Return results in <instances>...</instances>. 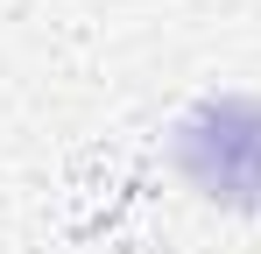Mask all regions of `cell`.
Returning <instances> with one entry per match:
<instances>
[{
	"label": "cell",
	"mask_w": 261,
	"mask_h": 254,
	"mask_svg": "<svg viewBox=\"0 0 261 254\" xmlns=\"http://www.w3.org/2000/svg\"><path fill=\"white\" fill-rule=\"evenodd\" d=\"M176 163L226 205H261V99H205L176 127Z\"/></svg>",
	"instance_id": "cell-1"
}]
</instances>
